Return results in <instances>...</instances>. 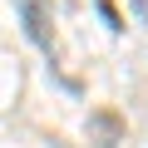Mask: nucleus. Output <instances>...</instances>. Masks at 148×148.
Segmentation results:
<instances>
[{
  "label": "nucleus",
  "instance_id": "nucleus-1",
  "mask_svg": "<svg viewBox=\"0 0 148 148\" xmlns=\"http://www.w3.org/2000/svg\"><path fill=\"white\" fill-rule=\"evenodd\" d=\"M15 10H20V20H25L30 40L49 54V49H54V40H49V0H15Z\"/></svg>",
  "mask_w": 148,
  "mask_h": 148
}]
</instances>
